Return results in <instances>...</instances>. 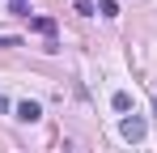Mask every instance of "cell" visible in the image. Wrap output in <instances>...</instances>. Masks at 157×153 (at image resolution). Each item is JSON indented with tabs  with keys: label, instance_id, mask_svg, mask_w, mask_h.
Listing matches in <instances>:
<instances>
[{
	"label": "cell",
	"instance_id": "obj_1",
	"mask_svg": "<svg viewBox=\"0 0 157 153\" xmlns=\"http://www.w3.org/2000/svg\"><path fill=\"white\" fill-rule=\"evenodd\" d=\"M119 132H123V140H144V119L140 115H123Z\"/></svg>",
	"mask_w": 157,
	"mask_h": 153
},
{
	"label": "cell",
	"instance_id": "obj_2",
	"mask_svg": "<svg viewBox=\"0 0 157 153\" xmlns=\"http://www.w3.org/2000/svg\"><path fill=\"white\" fill-rule=\"evenodd\" d=\"M17 119H21V124H34V119H43V106H38V102H17Z\"/></svg>",
	"mask_w": 157,
	"mask_h": 153
},
{
	"label": "cell",
	"instance_id": "obj_3",
	"mask_svg": "<svg viewBox=\"0 0 157 153\" xmlns=\"http://www.w3.org/2000/svg\"><path fill=\"white\" fill-rule=\"evenodd\" d=\"M30 26H34L38 34H47V38L55 34V22H51V17H30Z\"/></svg>",
	"mask_w": 157,
	"mask_h": 153
},
{
	"label": "cell",
	"instance_id": "obj_4",
	"mask_svg": "<svg viewBox=\"0 0 157 153\" xmlns=\"http://www.w3.org/2000/svg\"><path fill=\"white\" fill-rule=\"evenodd\" d=\"M110 102H115V111H119V115H128V111H132V94H123V89H119Z\"/></svg>",
	"mask_w": 157,
	"mask_h": 153
},
{
	"label": "cell",
	"instance_id": "obj_5",
	"mask_svg": "<svg viewBox=\"0 0 157 153\" xmlns=\"http://www.w3.org/2000/svg\"><path fill=\"white\" fill-rule=\"evenodd\" d=\"M98 13H102V17H119V4H115V0H102Z\"/></svg>",
	"mask_w": 157,
	"mask_h": 153
},
{
	"label": "cell",
	"instance_id": "obj_6",
	"mask_svg": "<svg viewBox=\"0 0 157 153\" xmlns=\"http://www.w3.org/2000/svg\"><path fill=\"white\" fill-rule=\"evenodd\" d=\"M9 9H13L17 17H30V0H9Z\"/></svg>",
	"mask_w": 157,
	"mask_h": 153
},
{
	"label": "cell",
	"instance_id": "obj_7",
	"mask_svg": "<svg viewBox=\"0 0 157 153\" xmlns=\"http://www.w3.org/2000/svg\"><path fill=\"white\" fill-rule=\"evenodd\" d=\"M77 13H81V17H94V13H98V9H94V4H89V0H77Z\"/></svg>",
	"mask_w": 157,
	"mask_h": 153
},
{
	"label": "cell",
	"instance_id": "obj_8",
	"mask_svg": "<svg viewBox=\"0 0 157 153\" xmlns=\"http://www.w3.org/2000/svg\"><path fill=\"white\" fill-rule=\"evenodd\" d=\"M4 111H9V98H4V94H0V115H4Z\"/></svg>",
	"mask_w": 157,
	"mask_h": 153
}]
</instances>
